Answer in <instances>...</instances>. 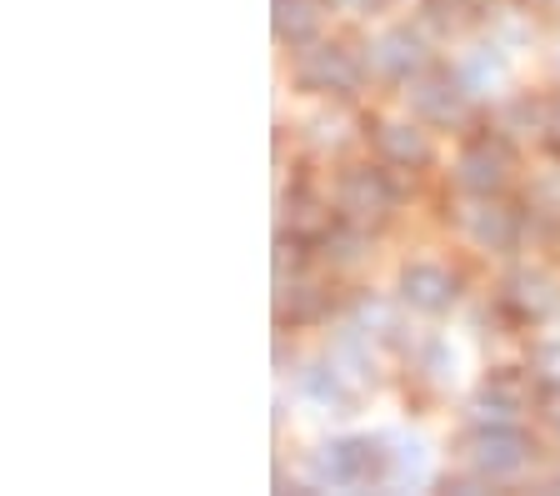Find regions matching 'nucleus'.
Here are the masks:
<instances>
[{"mask_svg": "<svg viewBox=\"0 0 560 496\" xmlns=\"http://www.w3.org/2000/svg\"><path fill=\"white\" fill-rule=\"evenodd\" d=\"M371 146H375V161L390 165V171H425L435 161L431 126L416 116H381L371 126Z\"/></svg>", "mask_w": 560, "mask_h": 496, "instance_id": "f8f14e48", "label": "nucleus"}, {"mask_svg": "<svg viewBox=\"0 0 560 496\" xmlns=\"http://www.w3.org/2000/svg\"><path fill=\"white\" fill-rule=\"evenodd\" d=\"M546 141L560 151V91L546 95Z\"/></svg>", "mask_w": 560, "mask_h": 496, "instance_id": "a878e982", "label": "nucleus"}, {"mask_svg": "<svg viewBox=\"0 0 560 496\" xmlns=\"http://www.w3.org/2000/svg\"><path fill=\"white\" fill-rule=\"evenodd\" d=\"M435 476V457L431 441L420 431H390V482L396 492H416V486H431Z\"/></svg>", "mask_w": 560, "mask_h": 496, "instance_id": "f3484780", "label": "nucleus"}, {"mask_svg": "<svg viewBox=\"0 0 560 496\" xmlns=\"http://www.w3.org/2000/svg\"><path fill=\"white\" fill-rule=\"evenodd\" d=\"M371 241H375V231H361V226H350V221H330L315 237V256H320L326 272H361L365 261H371Z\"/></svg>", "mask_w": 560, "mask_h": 496, "instance_id": "dca6fc26", "label": "nucleus"}, {"mask_svg": "<svg viewBox=\"0 0 560 496\" xmlns=\"http://www.w3.org/2000/svg\"><path fill=\"white\" fill-rule=\"evenodd\" d=\"M291 387H295V396H301L305 406H315V412H326V416H350L355 412V396H361V387H355V381H350L330 356L301 361Z\"/></svg>", "mask_w": 560, "mask_h": 496, "instance_id": "4468645a", "label": "nucleus"}, {"mask_svg": "<svg viewBox=\"0 0 560 496\" xmlns=\"http://www.w3.org/2000/svg\"><path fill=\"white\" fill-rule=\"evenodd\" d=\"M330 307V296L320 291V281H311L305 272L285 276V281H276V321L285 326H301V321H320Z\"/></svg>", "mask_w": 560, "mask_h": 496, "instance_id": "412c9836", "label": "nucleus"}, {"mask_svg": "<svg viewBox=\"0 0 560 496\" xmlns=\"http://www.w3.org/2000/svg\"><path fill=\"white\" fill-rule=\"evenodd\" d=\"M326 11L330 0H270V36H276V46L301 50L311 41H320Z\"/></svg>", "mask_w": 560, "mask_h": 496, "instance_id": "2eb2a0df", "label": "nucleus"}, {"mask_svg": "<svg viewBox=\"0 0 560 496\" xmlns=\"http://www.w3.org/2000/svg\"><path fill=\"white\" fill-rule=\"evenodd\" d=\"M550 492H560V466H556V476H550Z\"/></svg>", "mask_w": 560, "mask_h": 496, "instance_id": "cd10ccee", "label": "nucleus"}, {"mask_svg": "<svg viewBox=\"0 0 560 496\" xmlns=\"http://www.w3.org/2000/svg\"><path fill=\"white\" fill-rule=\"evenodd\" d=\"M530 221H560V171L530 181Z\"/></svg>", "mask_w": 560, "mask_h": 496, "instance_id": "393cba45", "label": "nucleus"}, {"mask_svg": "<svg viewBox=\"0 0 560 496\" xmlns=\"http://www.w3.org/2000/svg\"><path fill=\"white\" fill-rule=\"evenodd\" d=\"M396 296L410 316H451L460 307V276L441 261H406L396 276Z\"/></svg>", "mask_w": 560, "mask_h": 496, "instance_id": "9d476101", "label": "nucleus"}, {"mask_svg": "<svg viewBox=\"0 0 560 496\" xmlns=\"http://www.w3.org/2000/svg\"><path fill=\"white\" fill-rule=\"evenodd\" d=\"M530 381H536L546 396H560V336H540L530 346V361H525Z\"/></svg>", "mask_w": 560, "mask_h": 496, "instance_id": "b1692460", "label": "nucleus"}, {"mask_svg": "<svg viewBox=\"0 0 560 496\" xmlns=\"http://www.w3.org/2000/svg\"><path fill=\"white\" fill-rule=\"evenodd\" d=\"M495 126H501L505 141L515 136H546V101H530V95H515L495 111Z\"/></svg>", "mask_w": 560, "mask_h": 496, "instance_id": "5701e85b", "label": "nucleus"}, {"mask_svg": "<svg viewBox=\"0 0 560 496\" xmlns=\"http://www.w3.org/2000/svg\"><path fill=\"white\" fill-rule=\"evenodd\" d=\"M371 81V66H365V50L346 46V41H311V46L295 50V85L320 101H355L361 85Z\"/></svg>", "mask_w": 560, "mask_h": 496, "instance_id": "f03ea898", "label": "nucleus"}, {"mask_svg": "<svg viewBox=\"0 0 560 496\" xmlns=\"http://www.w3.org/2000/svg\"><path fill=\"white\" fill-rule=\"evenodd\" d=\"M365 66H371V81H385V85H410L416 76H425L435 66V46L425 36V25H410V21H396L375 31L371 46H365Z\"/></svg>", "mask_w": 560, "mask_h": 496, "instance_id": "39448f33", "label": "nucleus"}, {"mask_svg": "<svg viewBox=\"0 0 560 496\" xmlns=\"http://www.w3.org/2000/svg\"><path fill=\"white\" fill-rule=\"evenodd\" d=\"M530 457H536V441L525 437V426H466L460 437V466L480 472L490 486L515 482L530 466Z\"/></svg>", "mask_w": 560, "mask_h": 496, "instance_id": "20e7f679", "label": "nucleus"}, {"mask_svg": "<svg viewBox=\"0 0 560 496\" xmlns=\"http://www.w3.org/2000/svg\"><path fill=\"white\" fill-rule=\"evenodd\" d=\"M550 431L560 437V396H556V406H550Z\"/></svg>", "mask_w": 560, "mask_h": 496, "instance_id": "bb28decb", "label": "nucleus"}, {"mask_svg": "<svg viewBox=\"0 0 560 496\" xmlns=\"http://www.w3.org/2000/svg\"><path fill=\"white\" fill-rule=\"evenodd\" d=\"M501 307L521 326H546L560 316V276L546 266H511L501 281Z\"/></svg>", "mask_w": 560, "mask_h": 496, "instance_id": "9b49d317", "label": "nucleus"}, {"mask_svg": "<svg viewBox=\"0 0 560 496\" xmlns=\"http://www.w3.org/2000/svg\"><path fill=\"white\" fill-rule=\"evenodd\" d=\"M451 66H455V76L470 85V95H476V101L495 95V91L505 85V76H511V60H505V46H501V41H486V46L460 50Z\"/></svg>", "mask_w": 560, "mask_h": 496, "instance_id": "a211bd4d", "label": "nucleus"}, {"mask_svg": "<svg viewBox=\"0 0 560 496\" xmlns=\"http://www.w3.org/2000/svg\"><path fill=\"white\" fill-rule=\"evenodd\" d=\"M330 206H336V221H350L361 231H381L400 206V191L390 181V165H350L336 176V191H330Z\"/></svg>", "mask_w": 560, "mask_h": 496, "instance_id": "7ed1b4c3", "label": "nucleus"}, {"mask_svg": "<svg viewBox=\"0 0 560 496\" xmlns=\"http://www.w3.org/2000/svg\"><path fill=\"white\" fill-rule=\"evenodd\" d=\"M406 106H410V116L425 120L431 130H460L476 116V95L455 76V66H431L425 76H416L406 85Z\"/></svg>", "mask_w": 560, "mask_h": 496, "instance_id": "423d86ee", "label": "nucleus"}, {"mask_svg": "<svg viewBox=\"0 0 560 496\" xmlns=\"http://www.w3.org/2000/svg\"><path fill=\"white\" fill-rule=\"evenodd\" d=\"M326 356L336 361L340 371H346L355 387H375L381 381V371H375V351H371V336H365L361 326H350V321H340L336 331H330V346Z\"/></svg>", "mask_w": 560, "mask_h": 496, "instance_id": "6ab92c4d", "label": "nucleus"}, {"mask_svg": "<svg viewBox=\"0 0 560 496\" xmlns=\"http://www.w3.org/2000/svg\"><path fill=\"white\" fill-rule=\"evenodd\" d=\"M536 381L530 371H490L476 387V396L466 402V422L470 426H525V412L536 402Z\"/></svg>", "mask_w": 560, "mask_h": 496, "instance_id": "1a4fd4ad", "label": "nucleus"}, {"mask_svg": "<svg viewBox=\"0 0 560 496\" xmlns=\"http://www.w3.org/2000/svg\"><path fill=\"white\" fill-rule=\"evenodd\" d=\"M455 186L460 196H505L515 176V155L505 136H470L460 151H455Z\"/></svg>", "mask_w": 560, "mask_h": 496, "instance_id": "6e6552de", "label": "nucleus"}, {"mask_svg": "<svg viewBox=\"0 0 560 496\" xmlns=\"http://www.w3.org/2000/svg\"><path fill=\"white\" fill-rule=\"evenodd\" d=\"M540 5H546V11H560V0H540Z\"/></svg>", "mask_w": 560, "mask_h": 496, "instance_id": "c85d7f7f", "label": "nucleus"}, {"mask_svg": "<svg viewBox=\"0 0 560 496\" xmlns=\"http://www.w3.org/2000/svg\"><path fill=\"white\" fill-rule=\"evenodd\" d=\"M416 371H420V381L425 387H435V391H451L455 387V371H460V356H455V346L445 342V336H425V342L416 346Z\"/></svg>", "mask_w": 560, "mask_h": 496, "instance_id": "4be33fe9", "label": "nucleus"}, {"mask_svg": "<svg viewBox=\"0 0 560 496\" xmlns=\"http://www.w3.org/2000/svg\"><path fill=\"white\" fill-rule=\"evenodd\" d=\"M556 66H560V50H556Z\"/></svg>", "mask_w": 560, "mask_h": 496, "instance_id": "c756f323", "label": "nucleus"}, {"mask_svg": "<svg viewBox=\"0 0 560 496\" xmlns=\"http://www.w3.org/2000/svg\"><path fill=\"white\" fill-rule=\"evenodd\" d=\"M336 221V206L320 201V196H311L305 186H291V191H280V231H291V237L311 241L326 231V226Z\"/></svg>", "mask_w": 560, "mask_h": 496, "instance_id": "aec40b11", "label": "nucleus"}, {"mask_svg": "<svg viewBox=\"0 0 560 496\" xmlns=\"http://www.w3.org/2000/svg\"><path fill=\"white\" fill-rule=\"evenodd\" d=\"M455 226H460V237H466L476 251H486V256H515L525 241L530 216L515 211L505 196H466Z\"/></svg>", "mask_w": 560, "mask_h": 496, "instance_id": "0eeeda50", "label": "nucleus"}, {"mask_svg": "<svg viewBox=\"0 0 560 496\" xmlns=\"http://www.w3.org/2000/svg\"><path fill=\"white\" fill-rule=\"evenodd\" d=\"M400 296L390 301V296H381V291H355L346 301V321L350 326H361L371 342H381V346H390V351H406V356H416V346H420V336H416V326H406V316H400Z\"/></svg>", "mask_w": 560, "mask_h": 496, "instance_id": "ddd939ff", "label": "nucleus"}, {"mask_svg": "<svg viewBox=\"0 0 560 496\" xmlns=\"http://www.w3.org/2000/svg\"><path fill=\"white\" fill-rule=\"evenodd\" d=\"M390 482V431H350L330 437L305 457L311 492H361Z\"/></svg>", "mask_w": 560, "mask_h": 496, "instance_id": "f257e3e1", "label": "nucleus"}]
</instances>
